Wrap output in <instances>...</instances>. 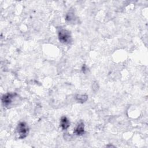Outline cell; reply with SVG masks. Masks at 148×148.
<instances>
[{
	"label": "cell",
	"mask_w": 148,
	"mask_h": 148,
	"mask_svg": "<svg viewBox=\"0 0 148 148\" xmlns=\"http://www.w3.org/2000/svg\"><path fill=\"white\" fill-rule=\"evenodd\" d=\"M29 132V128L25 122H20L16 129V136L17 138L22 139L25 138Z\"/></svg>",
	"instance_id": "1"
},
{
	"label": "cell",
	"mask_w": 148,
	"mask_h": 148,
	"mask_svg": "<svg viewBox=\"0 0 148 148\" xmlns=\"http://www.w3.org/2000/svg\"><path fill=\"white\" fill-rule=\"evenodd\" d=\"M18 95L16 93H7L3 95L2 97V102L4 106L8 107L11 106Z\"/></svg>",
	"instance_id": "2"
},
{
	"label": "cell",
	"mask_w": 148,
	"mask_h": 148,
	"mask_svg": "<svg viewBox=\"0 0 148 148\" xmlns=\"http://www.w3.org/2000/svg\"><path fill=\"white\" fill-rule=\"evenodd\" d=\"M58 38L60 41L64 44H68L71 41V35L68 31L65 29H60L58 31Z\"/></svg>",
	"instance_id": "3"
},
{
	"label": "cell",
	"mask_w": 148,
	"mask_h": 148,
	"mask_svg": "<svg viewBox=\"0 0 148 148\" xmlns=\"http://www.w3.org/2000/svg\"><path fill=\"white\" fill-rule=\"evenodd\" d=\"M74 132L77 135H82L84 133V125L82 121L78 123L76 125L75 128Z\"/></svg>",
	"instance_id": "4"
},
{
	"label": "cell",
	"mask_w": 148,
	"mask_h": 148,
	"mask_svg": "<svg viewBox=\"0 0 148 148\" xmlns=\"http://www.w3.org/2000/svg\"><path fill=\"white\" fill-rule=\"evenodd\" d=\"M70 125V122L68 118L65 116H62L60 120V126L62 130H66Z\"/></svg>",
	"instance_id": "5"
},
{
	"label": "cell",
	"mask_w": 148,
	"mask_h": 148,
	"mask_svg": "<svg viewBox=\"0 0 148 148\" xmlns=\"http://www.w3.org/2000/svg\"><path fill=\"white\" fill-rule=\"evenodd\" d=\"M76 99L79 102H84L87 99V96L86 95H77L76 97Z\"/></svg>",
	"instance_id": "6"
}]
</instances>
